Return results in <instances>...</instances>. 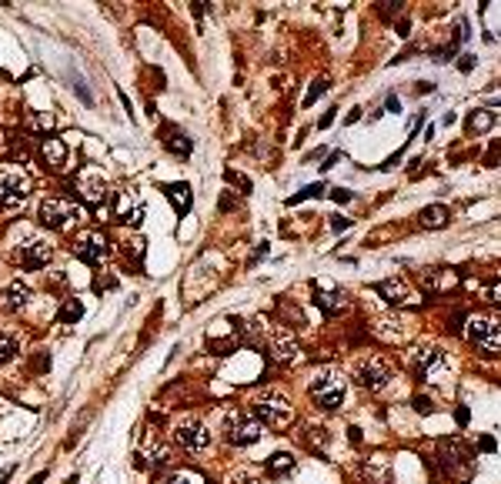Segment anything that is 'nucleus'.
Wrapping results in <instances>:
<instances>
[{
    "mask_svg": "<svg viewBox=\"0 0 501 484\" xmlns=\"http://www.w3.org/2000/svg\"><path fill=\"white\" fill-rule=\"evenodd\" d=\"M251 418H254L261 428L284 431V428H291V421H295V404H291L281 391H261V395L251 401Z\"/></svg>",
    "mask_w": 501,
    "mask_h": 484,
    "instance_id": "nucleus-1",
    "label": "nucleus"
},
{
    "mask_svg": "<svg viewBox=\"0 0 501 484\" xmlns=\"http://www.w3.org/2000/svg\"><path fill=\"white\" fill-rule=\"evenodd\" d=\"M438 461H441V468H445V474L448 478H454V481H468L471 474H475V451L464 445L462 438H445L441 445H438Z\"/></svg>",
    "mask_w": 501,
    "mask_h": 484,
    "instance_id": "nucleus-2",
    "label": "nucleus"
},
{
    "mask_svg": "<svg viewBox=\"0 0 501 484\" xmlns=\"http://www.w3.org/2000/svg\"><path fill=\"white\" fill-rule=\"evenodd\" d=\"M345 391H347V381H345V374H338V371H321L308 387L311 401H314L321 411L341 408V404H345Z\"/></svg>",
    "mask_w": 501,
    "mask_h": 484,
    "instance_id": "nucleus-3",
    "label": "nucleus"
},
{
    "mask_svg": "<svg viewBox=\"0 0 501 484\" xmlns=\"http://www.w3.org/2000/svg\"><path fill=\"white\" fill-rule=\"evenodd\" d=\"M351 378L364 387V391H385L388 384H391V378H395V371H391V364H388L385 357H361V361H354V368H351Z\"/></svg>",
    "mask_w": 501,
    "mask_h": 484,
    "instance_id": "nucleus-4",
    "label": "nucleus"
},
{
    "mask_svg": "<svg viewBox=\"0 0 501 484\" xmlns=\"http://www.w3.org/2000/svg\"><path fill=\"white\" fill-rule=\"evenodd\" d=\"M30 187H34V180L17 164L0 167V207H20L30 197Z\"/></svg>",
    "mask_w": 501,
    "mask_h": 484,
    "instance_id": "nucleus-5",
    "label": "nucleus"
},
{
    "mask_svg": "<svg viewBox=\"0 0 501 484\" xmlns=\"http://www.w3.org/2000/svg\"><path fill=\"white\" fill-rule=\"evenodd\" d=\"M261 347L264 354H271L278 364H295L301 357V347H297L295 334L278 328V324H264V337H261Z\"/></svg>",
    "mask_w": 501,
    "mask_h": 484,
    "instance_id": "nucleus-6",
    "label": "nucleus"
},
{
    "mask_svg": "<svg viewBox=\"0 0 501 484\" xmlns=\"http://www.w3.org/2000/svg\"><path fill=\"white\" fill-rule=\"evenodd\" d=\"M408 361H412V368L418 371V378H424V381H428V378L435 381L438 374H445V371L451 368L448 354L438 345H418L412 354H408Z\"/></svg>",
    "mask_w": 501,
    "mask_h": 484,
    "instance_id": "nucleus-7",
    "label": "nucleus"
},
{
    "mask_svg": "<svg viewBox=\"0 0 501 484\" xmlns=\"http://www.w3.org/2000/svg\"><path fill=\"white\" fill-rule=\"evenodd\" d=\"M261 424H257L251 414H245V411H231L228 414V441L237 447H247L254 445V441H261Z\"/></svg>",
    "mask_w": 501,
    "mask_h": 484,
    "instance_id": "nucleus-8",
    "label": "nucleus"
},
{
    "mask_svg": "<svg viewBox=\"0 0 501 484\" xmlns=\"http://www.w3.org/2000/svg\"><path fill=\"white\" fill-rule=\"evenodd\" d=\"M211 438L214 434L207 431V424H201V421H194V418H184L174 424V441L184 451H204V447H211Z\"/></svg>",
    "mask_w": 501,
    "mask_h": 484,
    "instance_id": "nucleus-9",
    "label": "nucleus"
},
{
    "mask_svg": "<svg viewBox=\"0 0 501 484\" xmlns=\"http://www.w3.org/2000/svg\"><path fill=\"white\" fill-rule=\"evenodd\" d=\"M468 337H471V345L481 347L485 354H498V347H501L498 321H491V318H471V321H468Z\"/></svg>",
    "mask_w": 501,
    "mask_h": 484,
    "instance_id": "nucleus-10",
    "label": "nucleus"
},
{
    "mask_svg": "<svg viewBox=\"0 0 501 484\" xmlns=\"http://www.w3.org/2000/svg\"><path fill=\"white\" fill-rule=\"evenodd\" d=\"M78 214H80L78 204H70V201H64V197H44V201H40V221L54 230L67 228Z\"/></svg>",
    "mask_w": 501,
    "mask_h": 484,
    "instance_id": "nucleus-11",
    "label": "nucleus"
},
{
    "mask_svg": "<svg viewBox=\"0 0 501 484\" xmlns=\"http://www.w3.org/2000/svg\"><path fill=\"white\" fill-rule=\"evenodd\" d=\"M74 254L80 261H87V264H101L111 254V244L97 230H84V234H78V241H74Z\"/></svg>",
    "mask_w": 501,
    "mask_h": 484,
    "instance_id": "nucleus-12",
    "label": "nucleus"
},
{
    "mask_svg": "<svg viewBox=\"0 0 501 484\" xmlns=\"http://www.w3.org/2000/svg\"><path fill=\"white\" fill-rule=\"evenodd\" d=\"M51 254H54V244L47 241V237H30V241H24L20 264H24L27 271H37V268H44V264L51 261Z\"/></svg>",
    "mask_w": 501,
    "mask_h": 484,
    "instance_id": "nucleus-13",
    "label": "nucleus"
},
{
    "mask_svg": "<svg viewBox=\"0 0 501 484\" xmlns=\"http://www.w3.org/2000/svg\"><path fill=\"white\" fill-rule=\"evenodd\" d=\"M378 294L385 297L388 304H418V297H414L412 284L401 278H391V280H381L378 284Z\"/></svg>",
    "mask_w": 501,
    "mask_h": 484,
    "instance_id": "nucleus-14",
    "label": "nucleus"
},
{
    "mask_svg": "<svg viewBox=\"0 0 501 484\" xmlns=\"http://www.w3.org/2000/svg\"><path fill=\"white\" fill-rule=\"evenodd\" d=\"M78 194H80V201H87V204H101L104 194H107V180L97 170H84L78 178Z\"/></svg>",
    "mask_w": 501,
    "mask_h": 484,
    "instance_id": "nucleus-15",
    "label": "nucleus"
},
{
    "mask_svg": "<svg viewBox=\"0 0 501 484\" xmlns=\"http://www.w3.org/2000/svg\"><path fill=\"white\" fill-rule=\"evenodd\" d=\"M371 334L378 341H385V345H398L401 337H404V324H401V318L381 314V318L371 321Z\"/></svg>",
    "mask_w": 501,
    "mask_h": 484,
    "instance_id": "nucleus-16",
    "label": "nucleus"
},
{
    "mask_svg": "<svg viewBox=\"0 0 501 484\" xmlns=\"http://www.w3.org/2000/svg\"><path fill=\"white\" fill-rule=\"evenodd\" d=\"M30 301V284L27 280H11L4 291H0V307L4 311H20Z\"/></svg>",
    "mask_w": 501,
    "mask_h": 484,
    "instance_id": "nucleus-17",
    "label": "nucleus"
},
{
    "mask_svg": "<svg viewBox=\"0 0 501 484\" xmlns=\"http://www.w3.org/2000/svg\"><path fill=\"white\" fill-rule=\"evenodd\" d=\"M40 157H44V164L51 167V170H64L67 167V144L61 137H47L40 144Z\"/></svg>",
    "mask_w": 501,
    "mask_h": 484,
    "instance_id": "nucleus-18",
    "label": "nucleus"
},
{
    "mask_svg": "<svg viewBox=\"0 0 501 484\" xmlns=\"http://www.w3.org/2000/svg\"><path fill=\"white\" fill-rule=\"evenodd\" d=\"M314 304L321 307V314H328V318H338V314H345L347 307H351V297H347V294H341V291H328V294L318 291Z\"/></svg>",
    "mask_w": 501,
    "mask_h": 484,
    "instance_id": "nucleus-19",
    "label": "nucleus"
},
{
    "mask_svg": "<svg viewBox=\"0 0 501 484\" xmlns=\"http://www.w3.org/2000/svg\"><path fill=\"white\" fill-rule=\"evenodd\" d=\"M164 147L171 154H178V157H187V154L194 151L191 137H187L184 130H178V128H164Z\"/></svg>",
    "mask_w": 501,
    "mask_h": 484,
    "instance_id": "nucleus-20",
    "label": "nucleus"
},
{
    "mask_svg": "<svg viewBox=\"0 0 501 484\" xmlns=\"http://www.w3.org/2000/svg\"><path fill=\"white\" fill-rule=\"evenodd\" d=\"M454 284H458V274H454V271H428V274H424V287H428V291H445V287H454Z\"/></svg>",
    "mask_w": 501,
    "mask_h": 484,
    "instance_id": "nucleus-21",
    "label": "nucleus"
},
{
    "mask_svg": "<svg viewBox=\"0 0 501 484\" xmlns=\"http://www.w3.org/2000/svg\"><path fill=\"white\" fill-rule=\"evenodd\" d=\"M451 221V211L445 204H431V207H424L421 211V228H445V224H448Z\"/></svg>",
    "mask_w": 501,
    "mask_h": 484,
    "instance_id": "nucleus-22",
    "label": "nucleus"
},
{
    "mask_svg": "<svg viewBox=\"0 0 501 484\" xmlns=\"http://www.w3.org/2000/svg\"><path fill=\"white\" fill-rule=\"evenodd\" d=\"M167 197H171V204H174L178 214H187V211H191V187H187V184H171V187H167Z\"/></svg>",
    "mask_w": 501,
    "mask_h": 484,
    "instance_id": "nucleus-23",
    "label": "nucleus"
},
{
    "mask_svg": "<svg viewBox=\"0 0 501 484\" xmlns=\"http://www.w3.org/2000/svg\"><path fill=\"white\" fill-rule=\"evenodd\" d=\"M295 471V458L291 454H274V458H268V474L271 478H284V474Z\"/></svg>",
    "mask_w": 501,
    "mask_h": 484,
    "instance_id": "nucleus-24",
    "label": "nucleus"
},
{
    "mask_svg": "<svg viewBox=\"0 0 501 484\" xmlns=\"http://www.w3.org/2000/svg\"><path fill=\"white\" fill-rule=\"evenodd\" d=\"M57 318L64 321V324H74V321L84 318V304H80L78 297H67L64 304H61V311H57Z\"/></svg>",
    "mask_w": 501,
    "mask_h": 484,
    "instance_id": "nucleus-25",
    "label": "nucleus"
},
{
    "mask_svg": "<svg viewBox=\"0 0 501 484\" xmlns=\"http://www.w3.org/2000/svg\"><path fill=\"white\" fill-rule=\"evenodd\" d=\"M27 130H34V134H51L54 130V114H27Z\"/></svg>",
    "mask_w": 501,
    "mask_h": 484,
    "instance_id": "nucleus-26",
    "label": "nucleus"
},
{
    "mask_svg": "<svg viewBox=\"0 0 501 484\" xmlns=\"http://www.w3.org/2000/svg\"><path fill=\"white\" fill-rule=\"evenodd\" d=\"M17 354V337L11 331H0V364H7Z\"/></svg>",
    "mask_w": 501,
    "mask_h": 484,
    "instance_id": "nucleus-27",
    "label": "nucleus"
},
{
    "mask_svg": "<svg viewBox=\"0 0 501 484\" xmlns=\"http://www.w3.org/2000/svg\"><path fill=\"white\" fill-rule=\"evenodd\" d=\"M324 191H328L324 184H311V187H304L301 194H295V197H287V204H301V201H308V197H321Z\"/></svg>",
    "mask_w": 501,
    "mask_h": 484,
    "instance_id": "nucleus-28",
    "label": "nucleus"
},
{
    "mask_svg": "<svg viewBox=\"0 0 501 484\" xmlns=\"http://www.w3.org/2000/svg\"><path fill=\"white\" fill-rule=\"evenodd\" d=\"M164 484H204V478L197 471H178V474H171Z\"/></svg>",
    "mask_w": 501,
    "mask_h": 484,
    "instance_id": "nucleus-29",
    "label": "nucleus"
},
{
    "mask_svg": "<svg viewBox=\"0 0 501 484\" xmlns=\"http://www.w3.org/2000/svg\"><path fill=\"white\" fill-rule=\"evenodd\" d=\"M491 124H495V111H478V114H471V130H488Z\"/></svg>",
    "mask_w": 501,
    "mask_h": 484,
    "instance_id": "nucleus-30",
    "label": "nucleus"
},
{
    "mask_svg": "<svg viewBox=\"0 0 501 484\" xmlns=\"http://www.w3.org/2000/svg\"><path fill=\"white\" fill-rule=\"evenodd\" d=\"M231 484H261V474L245 468V471H234L231 474Z\"/></svg>",
    "mask_w": 501,
    "mask_h": 484,
    "instance_id": "nucleus-31",
    "label": "nucleus"
},
{
    "mask_svg": "<svg viewBox=\"0 0 501 484\" xmlns=\"http://www.w3.org/2000/svg\"><path fill=\"white\" fill-rule=\"evenodd\" d=\"M324 90H328V80H314V84H311V90H308V97H304V107H311V104L318 101Z\"/></svg>",
    "mask_w": 501,
    "mask_h": 484,
    "instance_id": "nucleus-32",
    "label": "nucleus"
},
{
    "mask_svg": "<svg viewBox=\"0 0 501 484\" xmlns=\"http://www.w3.org/2000/svg\"><path fill=\"white\" fill-rule=\"evenodd\" d=\"M228 180H231L234 187H241L237 194H251V180H247L245 174H237V170H228Z\"/></svg>",
    "mask_w": 501,
    "mask_h": 484,
    "instance_id": "nucleus-33",
    "label": "nucleus"
},
{
    "mask_svg": "<svg viewBox=\"0 0 501 484\" xmlns=\"http://www.w3.org/2000/svg\"><path fill=\"white\" fill-rule=\"evenodd\" d=\"M328 445V428H311V447Z\"/></svg>",
    "mask_w": 501,
    "mask_h": 484,
    "instance_id": "nucleus-34",
    "label": "nucleus"
},
{
    "mask_svg": "<svg viewBox=\"0 0 501 484\" xmlns=\"http://www.w3.org/2000/svg\"><path fill=\"white\" fill-rule=\"evenodd\" d=\"M414 408L421 411V414H431V411H435V408H431V401H428V397H414Z\"/></svg>",
    "mask_w": 501,
    "mask_h": 484,
    "instance_id": "nucleus-35",
    "label": "nucleus"
},
{
    "mask_svg": "<svg viewBox=\"0 0 501 484\" xmlns=\"http://www.w3.org/2000/svg\"><path fill=\"white\" fill-rule=\"evenodd\" d=\"M331 197L338 201V204H345V201H351V191H341V187H338V191H334Z\"/></svg>",
    "mask_w": 501,
    "mask_h": 484,
    "instance_id": "nucleus-36",
    "label": "nucleus"
},
{
    "mask_svg": "<svg viewBox=\"0 0 501 484\" xmlns=\"http://www.w3.org/2000/svg\"><path fill=\"white\" fill-rule=\"evenodd\" d=\"M471 67H475V57H471V54H464V61H462V70H471Z\"/></svg>",
    "mask_w": 501,
    "mask_h": 484,
    "instance_id": "nucleus-37",
    "label": "nucleus"
},
{
    "mask_svg": "<svg viewBox=\"0 0 501 484\" xmlns=\"http://www.w3.org/2000/svg\"><path fill=\"white\" fill-rule=\"evenodd\" d=\"M331 228H334V230H345V228H347V221H345V217H334Z\"/></svg>",
    "mask_w": 501,
    "mask_h": 484,
    "instance_id": "nucleus-38",
    "label": "nucleus"
},
{
    "mask_svg": "<svg viewBox=\"0 0 501 484\" xmlns=\"http://www.w3.org/2000/svg\"><path fill=\"white\" fill-rule=\"evenodd\" d=\"M478 447H485V451H495V438H481V445Z\"/></svg>",
    "mask_w": 501,
    "mask_h": 484,
    "instance_id": "nucleus-39",
    "label": "nucleus"
},
{
    "mask_svg": "<svg viewBox=\"0 0 501 484\" xmlns=\"http://www.w3.org/2000/svg\"><path fill=\"white\" fill-rule=\"evenodd\" d=\"M30 484H44V474H37V478H34V481H30Z\"/></svg>",
    "mask_w": 501,
    "mask_h": 484,
    "instance_id": "nucleus-40",
    "label": "nucleus"
}]
</instances>
